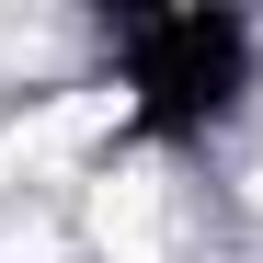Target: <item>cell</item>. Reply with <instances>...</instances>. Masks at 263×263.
Here are the masks:
<instances>
[{
    "mask_svg": "<svg viewBox=\"0 0 263 263\" xmlns=\"http://www.w3.org/2000/svg\"><path fill=\"white\" fill-rule=\"evenodd\" d=\"M252 92V23L217 0H172V12H126V138L138 149H195L229 126Z\"/></svg>",
    "mask_w": 263,
    "mask_h": 263,
    "instance_id": "1",
    "label": "cell"
}]
</instances>
